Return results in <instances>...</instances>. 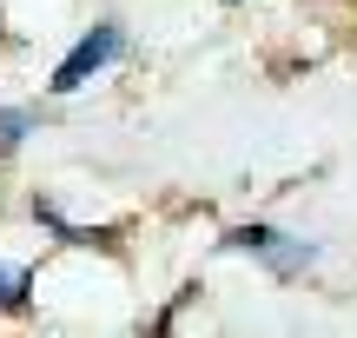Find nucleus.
Returning <instances> with one entry per match:
<instances>
[{"label":"nucleus","instance_id":"obj_1","mask_svg":"<svg viewBox=\"0 0 357 338\" xmlns=\"http://www.w3.org/2000/svg\"><path fill=\"white\" fill-rule=\"evenodd\" d=\"M119 53H126V34H119V27H93V34L79 40V47L66 53V60H60V73H53V87H60V93L86 87V80L100 73L106 60H119Z\"/></svg>","mask_w":357,"mask_h":338},{"label":"nucleus","instance_id":"obj_2","mask_svg":"<svg viewBox=\"0 0 357 338\" xmlns=\"http://www.w3.org/2000/svg\"><path fill=\"white\" fill-rule=\"evenodd\" d=\"M231 246L258 252L271 272H305V265H311V246H305V239H284V233H271V226H245V233H231Z\"/></svg>","mask_w":357,"mask_h":338},{"label":"nucleus","instance_id":"obj_3","mask_svg":"<svg viewBox=\"0 0 357 338\" xmlns=\"http://www.w3.org/2000/svg\"><path fill=\"white\" fill-rule=\"evenodd\" d=\"M20 299H26V272L0 265V305H20Z\"/></svg>","mask_w":357,"mask_h":338},{"label":"nucleus","instance_id":"obj_4","mask_svg":"<svg viewBox=\"0 0 357 338\" xmlns=\"http://www.w3.org/2000/svg\"><path fill=\"white\" fill-rule=\"evenodd\" d=\"M26 126H33V113H0V146H13Z\"/></svg>","mask_w":357,"mask_h":338}]
</instances>
